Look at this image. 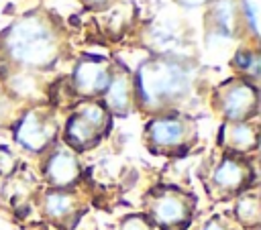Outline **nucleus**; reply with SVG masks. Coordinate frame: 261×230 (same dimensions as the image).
Wrapping results in <instances>:
<instances>
[{
    "label": "nucleus",
    "instance_id": "1",
    "mask_svg": "<svg viewBox=\"0 0 261 230\" xmlns=\"http://www.w3.org/2000/svg\"><path fill=\"white\" fill-rule=\"evenodd\" d=\"M6 49L18 63L47 65L55 57V39L45 22L39 18H24L10 26Z\"/></svg>",
    "mask_w": 261,
    "mask_h": 230
},
{
    "label": "nucleus",
    "instance_id": "2",
    "mask_svg": "<svg viewBox=\"0 0 261 230\" xmlns=\"http://www.w3.org/2000/svg\"><path fill=\"white\" fill-rule=\"evenodd\" d=\"M188 88V73L175 65L165 61H153L141 67L139 71V92L147 106H157L167 102Z\"/></svg>",
    "mask_w": 261,
    "mask_h": 230
},
{
    "label": "nucleus",
    "instance_id": "3",
    "mask_svg": "<svg viewBox=\"0 0 261 230\" xmlns=\"http://www.w3.org/2000/svg\"><path fill=\"white\" fill-rule=\"evenodd\" d=\"M108 122V116H106V110L100 106V104H84L69 120H67V126H65V136H67V142L77 147V149H88L92 147L102 128L106 126Z\"/></svg>",
    "mask_w": 261,
    "mask_h": 230
},
{
    "label": "nucleus",
    "instance_id": "4",
    "mask_svg": "<svg viewBox=\"0 0 261 230\" xmlns=\"http://www.w3.org/2000/svg\"><path fill=\"white\" fill-rule=\"evenodd\" d=\"M53 132H55V126L47 116H43L41 112H27L20 118L14 130V136L24 149L41 151L49 145V140L53 138Z\"/></svg>",
    "mask_w": 261,
    "mask_h": 230
},
{
    "label": "nucleus",
    "instance_id": "5",
    "mask_svg": "<svg viewBox=\"0 0 261 230\" xmlns=\"http://www.w3.org/2000/svg\"><path fill=\"white\" fill-rule=\"evenodd\" d=\"M257 108V92L253 85L234 81L222 92V110L230 120H245Z\"/></svg>",
    "mask_w": 261,
    "mask_h": 230
},
{
    "label": "nucleus",
    "instance_id": "6",
    "mask_svg": "<svg viewBox=\"0 0 261 230\" xmlns=\"http://www.w3.org/2000/svg\"><path fill=\"white\" fill-rule=\"evenodd\" d=\"M73 83H75L77 92H82L86 96H96L100 92H106V88L110 83V73H108V69H106L104 63H98V61H82L75 67Z\"/></svg>",
    "mask_w": 261,
    "mask_h": 230
},
{
    "label": "nucleus",
    "instance_id": "7",
    "mask_svg": "<svg viewBox=\"0 0 261 230\" xmlns=\"http://www.w3.org/2000/svg\"><path fill=\"white\" fill-rule=\"evenodd\" d=\"M45 175L47 179L57 185V187H65V185H71L77 175H80V165H77V159L69 153V151H55L49 161H47V167H45Z\"/></svg>",
    "mask_w": 261,
    "mask_h": 230
},
{
    "label": "nucleus",
    "instance_id": "8",
    "mask_svg": "<svg viewBox=\"0 0 261 230\" xmlns=\"http://www.w3.org/2000/svg\"><path fill=\"white\" fill-rule=\"evenodd\" d=\"M188 206L186 202L175 193H163L159 195L151 206V216L161 226H177L179 222L188 220Z\"/></svg>",
    "mask_w": 261,
    "mask_h": 230
},
{
    "label": "nucleus",
    "instance_id": "9",
    "mask_svg": "<svg viewBox=\"0 0 261 230\" xmlns=\"http://www.w3.org/2000/svg\"><path fill=\"white\" fill-rule=\"evenodd\" d=\"M149 140L155 147H175L186 136V126L179 118H155L147 126Z\"/></svg>",
    "mask_w": 261,
    "mask_h": 230
},
{
    "label": "nucleus",
    "instance_id": "10",
    "mask_svg": "<svg viewBox=\"0 0 261 230\" xmlns=\"http://www.w3.org/2000/svg\"><path fill=\"white\" fill-rule=\"evenodd\" d=\"M245 179H247V167L234 159H224L214 171V183L228 191L239 189L245 183Z\"/></svg>",
    "mask_w": 261,
    "mask_h": 230
},
{
    "label": "nucleus",
    "instance_id": "11",
    "mask_svg": "<svg viewBox=\"0 0 261 230\" xmlns=\"http://www.w3.org/2000/svg\"><path fill=\"white\" fill-rule=\"evenodd\" d=\"M106 104L118 114H124L128 110V106H130V85H128V79L124 75L110 77V83L106 88Z\"/></svg>",
    "mask_w": 261,
    "mask_h": 230
},
{
    "label": "nucleus",
    "instance_id": "12",
    "mask_svg": "<svg viewBox=\"0 0 261 230\" xmlns=\"http://www.w3.org/2000/svg\"><path fill=\"white\" fill-rule=\"evenodd\" d=\"M224 140L234 151H249L257 145L255 128L247 122H234L224 128Z\"/></svg>",
    "mask_w": 261,
    "mask_h": 230
},
{
    "label": "nucleus",
    "instance_id": "13",
    "mask_svg": "<svg viewBox=\"0 0 261 230\" xmlns=\"http://www.w3.org/2000/svg\"><path fill=\"white\" fill-rule=\"evenodd\" d=\"M73 206H75V199L71 193H65V191H51L47 193L45 197V212L53 218H65L73 212Z\"/></svg>",
    "mask_w": 261,
    "mask_h": 230
},
{
    "label": "nucleus",
    "instance_id": "14",
    "mask_svg": "<svg viewBox=\"0 0 261 230\" xmlns=\"http://www.w3.org/2000/svg\"><path fill=\"white\" fill-rule=\"evenodd\" d=\"M237 216L243 224L247 226H253L259 222V202H257V195H245L239 199L237 204Z\"/></svg>",
    "mask_w": 261,
    "mask_h": 230
},
{
    "label": "nucleus",
    "instance_id": "15",
    "mask_svg": "<svg viewBox=\"0 0 261 230\" xmlns=\"http://www.w3.org/2000/svg\"><path fill=\"white\" fill-rule=\"evenodd\" d=\"M243 10L249 20L251 31L257 35V22H259V0H243Z\"/></svg>",
    "mask_w": 261,
    "mask_h": 230
},
{
    "label": "nucleus",
    "instance_id": "16",
    "mask_svg": "<svg viewBox=\"0 0 261 230\" xmlns=\"http://www.w3.org/2000/svg\"><path fill=\"white\" fill-rule=\"evenodd\" d=\"M239 63H241V67H243L249 75H257V71H259V57H257V55L247 53V55H245V59H243V57H239Z\"/></svg>",
    "mask_w": 261,
    "mask_h": 230
},
{
    "label": "nucleus",
    "instance_id": "17",
    "mask_svg": "<svg viewBox=\"0 0 261 230\" xmlns=\"http://www.w3.org/2000/svg\"><path fill=\"white\" fill-rule=\"evenodd\" d=\"M120 230H151V226H149V224H147L143 218L133 216V218H126V220L122 222Z\"/></svg>",
    "mask_w": 261,
    "mask_h": 230
},
{
    "label": "nucleus",
    "instance_id": "18",
    "mask_svg": "<svg viewBox=\"0 0 261 230\" xmlns=\"http://www.w3.org/2000/svg\"><path fill=\"white\" fill-rule=\"evenodd\" d=\"M14 167V157L10 155V151L0 149V173H8Z\"/></svg>",
    "mask_w": 261,
    "mask_h": 230
},
{
    "label": "nucleus",
    "instance_id": "19",
    "mask_svg": "<svg viewBox=\"0 0 261 230\" xmlns=\"http://www.w3.org/2000/svg\"><path fill=\"white\" fill-rule=\"evenodd\" d=\"M202 230H226L224 228V224L222 222H218V220H210V222H206L204 224V228Z\"/></svg>",
    "mask_w": 261,
    "mask_h": 230
},
{
    "label": "nucleus",
    "instance_id": "20",
    "mask_svg": "<svg viewBox=\"0 0 261 230\" xmlns=\"http://www.w3.org/2000/svg\"><path fill=\"white\" fill-rule=\"evenodd\" d=\"M181 6H186V8H194V6H200L202 2H206V0H177Z\"/></svg>",
    "mask_w": 261,
    "mask_h": 230
},
{
    "label": "nucleus",
    "instance_id": "21",
    "mask_svg": "<svg viewBox=\"0 0 261 230\" xmlns=\"http://www.w3.org/2000/svg\"><path fill=\"white\" fill-rule=\"evenodd\" d=\"M88 4H92V6H98V4H104L106 0H86Z\"/></svg>",
    "mask_w": 261,
    "mask_h": 230
}]
</instances>
